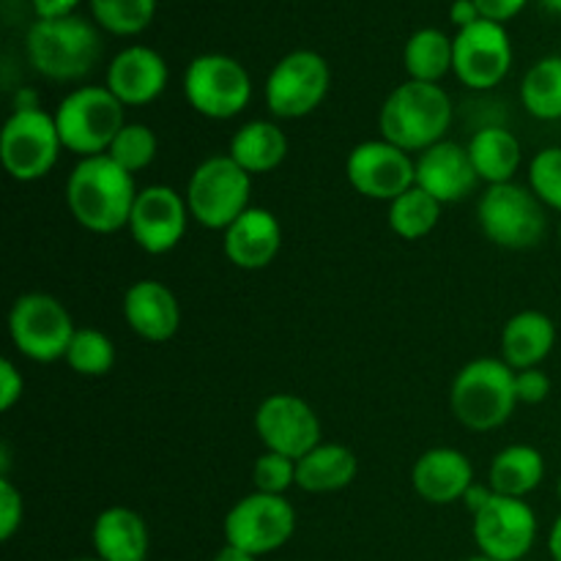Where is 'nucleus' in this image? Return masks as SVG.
Segmentation results:
<instances>
[{"mask_svg": "<svg viewBox=\"0 0 561 561\" xmlns=\"http://www.w3.org/2000/svg\"><path fill=\"white\" fill-rule=\"evenodd\" d=\"M124 321L146 343H168L181 329V305L159 279H137L124 294Z\"/></svg>", "mask_w": 561, "mask_h": 561, "instance_id": "nucleus-20", "label": "nucleus"}, {"mask_svg": "<svg viewBox=\"0 0 561 561\" xmlns=\"http://www.w3.org/2000/svg\"><path fill=\"white\" fill-rule=\"evenodd\" d=\"M66 365L85 378H102L115 365V345L99 329H77L66 351Z\"/></svg>", "mask_w": 561, "mask_h": 561, "instance_id": "nucleus-33", "label": "nucleus"}, {"mask_svg": "<svg viewBox=\"0 0 561 561\" xmlns=\"http://www.w3.org/2000/svg\"><path fill=\"white\" fill-rule=\"evenodd\" d=\"M77 327L69 310L55 296L31 290L22 294L9 310V337L25 359L49 365L66 359Z\"/></svg>", "mask_w": 561, "mask_h": 561, "instance_id": "nucleus-8", "label": "nucleus"}, {"mask_svg": "<svg viewBox=\"0 0 561 561\" xmlns=\"http://www.w3.org/2000/svg\"><path fill=\"white\" fill-rule=\"evenodd\" d=\"M515 394H518V403L540 405L551 394V378L542 370H537V367L515 370Z\"/></svg>", "mask_w": 561, "mask_h": 561, "instance_id": "nucleus-38", "label": "nucleus"}, {"mask_svg": "<svg viewBox=\"0 0 561 561\" xmlns=\"http://www.w3.org/2000/svg\"><path fill=\"white\" fill-rule=\"evenodd\" d=\"M22 518H25L22 493L16 491L9 477H0V540L9 542L20 531Z\"/></svg>", "mask_w": 561, "mask_h": 561, "instance_id": "nucleus-37", "label": "nucleus"}, {"mask_svg": "<svg viewBox=\"0 0 561 561\" xmlns=\"http://www.w3.org/2000/svg\"><path fill=\"white\" fill-rule=\"evenodd\" d=\"M222 250L236 268L261 272L283 250V225L268 208L250 206L222 233Z\"/></svg>", "mask_w": 561, "mask_h": 561, "instance_id": "nucleus-21", "label": "nucleus"}, {"mask_svg": "<svg viewBox=\"0 0 561 561\" xmlns=\"http://www.w3.org/2000/svg\"><path fill=\"white\" fill-rule=\"evenodd\" d=\"M225 542L252 557H268L290 542L296 531V510L285 496L252 491L225 515Z\"/></svg>", "mask_w": 561, "mask_h": 561, "instance_id": "nucleus-12", "label": "nucleus"}, {"mask_svg": "<svg viewBox=\"0 0 561 561\" xmlns=\"http://www.w3.org/2000/svg\"><path fill=\"white\" fill-rule=\"evenodd\" d=\"M542 5L548 11H553V14H561V0H542Z\"/></svg>", "mask_w": 561, "mask_h": 561, "instance_id": "nucleus-47", "label": "nucleus"}, {"mask_svg": "<svg viewBox=\"0 0 561 561\" xmlns=\"http://www.w3.org/2000/svg\"><path fill=\"white\" fill-rule=\"evenodd\" d=\"M463 561H493V559H488V557H471V559H463Z\"/></svg>", "mask_w": 561, "mask_h": 561, "instance_id": "nucleus-48", "label": "nucleus"}, {"mask_svg": "<svg viewBox=\"0 0 561 561\" xmlns=\"http://www.w3.org/2000/svg\"><path fill=\"white\" fill-rule=\"evenodd\" d=\"M471 535L480 548V557L493 561H520L535 548L537 515L526 499H510L496 493L488 507L471 515Z\"/></svg>", "mask_w": 561, "mask_h": 561, "instance_id": "nucleus-13", "label": "nucleus"}, {"mask_svg": "<svg viewBox=\"0 0 561 561\" xmlns=\"http://www.w3.org/2000/svg\"><path fill=\"white\" fill-rule=\"evenodd\" d=\"M137 192L135 175L102 153L75 164L66 181V206L80 228L107 236L129 225Z\"/></svg>", "mask_w": 561, "mask_h": 561, "instance_id": "nucleus-1", "label": "nucleus"}, {"mask_svg": "<svg viewBox=\"0 0 561 561\" xmlns=\"http://www.w3.org/2000/svg\"><path fill=\"white\" fill-rule=\"evenodd\" d=\"M91 14L113 36H137L153 22L157 0H91Z\"/></svg>", "mask_w": 561, "mask_h": 561, "instance_id": "nucleus-32", "label": "nucleus"}, {"mask_svg": "<svg viewBox=\"0 0 561 561\" xmlns=\"http://www.w3.org/2000/svg\"><path fill=\"white\" fill-rule=\"evenodd\" d=\"M442 203L433 195H427L420 186H411L400 197L389 203V228L394 236L405 241H420L436 230L438 219H442Z\"/></svg>", "mask_w": 561, "mask_h": 561, "instance_id": "nucleus-30", "label": "nucleus"}, {"mask_svg": "<svg viewBox=\"0 0 561 561\" xmlns=\"http://www.w3.org/2000/svg\"><path fill=\"white\" fill-rule=\"evenodd\" d=\"M255 433L268 453L299 460L321 444V420L307 400L274 392L257 405Z\"/></svg>", "mask_w": 561, "mask_h": 561, "instance_id": "nucleus-16", "label": "nucleus"}, {"mask_svg": "<svg viewBox=\"0 0 561 561\" xmlns=\"http://www.w3.org/2000/svg\"><path fill=\"white\" fill-rule=\"evenodd\" d=\"M455 47L453 38L438 27H422L405 42L403 64L409 80L416 82H442L453 71Z\"/></svg>", "mask_w": 561, "mask_h": 561, "instance_id": "nucleus-29", "label": "nucleus"}, {"mask_svg": "<svg viewBox=\"0 0 561 561\" xmlns=\"http://www.w3.org/2000/svg\"><path fill=\"white\" fill-rule=\"evenodd\" d=\"M211 561H257V557H252V553H247V551H241V548H233L225 542V546L217 551V557H214Z\"/></svg>", "mask_w": 561, "mask_h": 561, "instance_id": "nucleus-44", "label": "nucleus"}, {"mask_svg": "<svg viewBox=\"0 0 561 561\" xmlns=\"http://www.w3.org/2000/svg\"><path fill=\"white\" fill-rule=\"evenodd\" d=\"M348 184L370 201L392 203L416 184V159L389 140H365L345 159Z\"/></svg>", "mask_w": 561, "mask_h": 561, "instance_id": "nucleus-14", "label": "nucleus"}, {"mask_svg": "<svg viewBox=\"0 0 561 561\" xmlns=\"http://www.w3.org/2000/svg\"><path fill=\"white\" fill-rule=\"evenodd\" d=\"M14 110H42L38 104V93L31 91V88H22L14 96Z\"/></svg>", "mask_w": 561, "mask_h": 561, "instance_id": "nucleus-45", "label": "nucleus"}, {"mask_svg": "<svg viewBox=\"0 0 561 561\" xmlns=\"http://www.w3.org/2000/svg\"><path fill=\"white\" fill-rule=\"evenodd\" d=\"M64 140L55 126V115L44 110H11L0 131V162L20 184H33L53 173Z\"/></svg>", "mask_w": 561, "mask_h": 561, "instance_id": "nucleus-9", "label": "nucleus"}, {"mask_svg": "<svg viewBox=\"0 0 561 561\" xmlns=\"http://www.w3.org/2000/svg\"><path fill=\"white\" fill-rule=\"evenodd\" d=\"M453 71L471 91H491L513 69V42L504 25L480 20L453 38Z\"/></svg>", "mask_w": 561, "mask_h": 561, "instance_id": "nucleus-15", "label": "nucleus"}, {"mask_svg": "<svg viewBox=\"0 0 561 561\" xmlns=\"http://www.w3.org/2000/svg\"><path fill=\"white\" fill-rule=\"evenodd\" d=\"M192 214L186 197L173 186L153 184L137 192L135 208L129 217V233L135 244L148 255H168L181 244Z\"/></svg>", "mask_w": 561, "mask_h": 561, "instance_id": "nucleus-17", "label": "nucleus"}, {"mask_svg": "<svg viewBox=\"0 0 561 561\" xmlns=\"http://www.w3.org/2000/svg\"><path fill=\"white\" fill-rule=\"evenodd\" d=\"M520 102L535 118H561V55H548L526 71L520 82Z\"/></svg>", "mask_w": 561, "mask_h": 561, "instance_id": "nucleus-31", "label": "nucleus"}, {"mask_svg": "<svg viewBox=\"0 0 561 561\" xmlns=\"http://www.w3.org/2000/svg\"><path fill=\"white\" fill-rule=\"evenodd\" d=\"M55 126L66 151L75 157H102L126 126V107L107 85H82L60 99Z\"/></svg>", "mask_w": 561, "mask_h": 561, "instance_id": "nucleus-5", "label": "nucleus"}, {"mask_svg": "<svg viewBox=\"0 0 561 561\" xmlns=\"http://www.w3.org/2000/svg\"><path fill=\"white\" fill-rule=\"evenodd\" d=\"M474 466L460 449L433 447L416 458L411 485L427 504H455L474 485Z\"/></svg>", "mask_w": 561, "mask_h": 561, "instance_id": "nucleus-22", "label": "nucleus"}, {"mask_svg": "<svg viewBox=\"0 0 561 561\" xmlns=\"http://www.w3.org/2000/svg\"><path fill=\"white\" fill-rule=\"evenodd\" d=\"M548 551H551L553 561H561V515L553 520L551 535H548Z\"/></svg>", "mask_w": 561, "mask_h": 561, "instance_id": "nucleus-46", "label": "nucleus"}, {"mask_svg": "<svg viewBox=\"0 0 561 561\" xmlns=\"http://www.w3.org/2000/svg\"><path fill=\"white\" fill-rule=\"evenodd\" d=\"M474 5L480 9L482 20L504 25V22H510L513 16H518L524 11L526 0H474Z\"/></svg>", "mask_w": 561, "mask_h": 561, "instance_id": "nucleus-40", "label": "nucleus"}, {"mask_svg": "<svg viewBox=\"0 0 561 561\" xmlns=\"http://www.w3.org/2000/svg\"><path fill=\"white\" fill-rule=\"evenodd\" d=\"M493 496H496V491H493L491 485H480V482H474V485L463 493L460 502L466 504V510H469L471 515H477L482 507H488V502H491Z\"/></svg>", "mask_w": 561, "mask_h": 561, "instance_id": "nucleus-43", "label": "nucleus"}, {"mask_svg": "<svg viewBox=\"0 0 561 561\" xmlns=\"http://www.w3.org/2000/svg\"><path fill=\"white\" fill-rule=\"evenodd\" d=\"M469 157L480 181L488 186L510 184L524 164L520 140L504 126H482L469 140Z\"/></svg>", "mask_w": 561, "mask_h": 561, "instance_id": "nucleus-27", "label": "nucleus"}, {"mask_svg": "<svg viewBox=\"0 0 561 561\" xmlns=\"http://www.w3.org/2000/svg\"><path fill=\"white\" fill-rule=\"evenodd\" d=\"M359 460L345 444H318L316 449L296 460V488L307 493H334L356 480Z\"/></svg>", "mask_w": 561, "mask_h": 561, "instance_id": "nucleus-25", "label": "nucleus"}, {"mask_svg": "<svg viewBox=\"0 0 561 561\" xmlns=\"http://www.w3.org/2000/svg\"><path fill=\"white\" fill-rule=\"evenodd\" d=\"M477 222L485 239L504 250H531L540 244L548 228L540 197L515 181L488 186L477 206Z\"/></svg>", "mask_w": 561, "mask_h": 561, "instance_id": "nucleus-7", "label": "nucleus"}, {"mask_svg": "<svg viewBox=\"0 0 561 561\" xmlns=\"http://www.w3.org/2000/svg\"><path fill=\"white\" fill-rule=\"evenodd\" d=\"M184 197L197 225L225 233L250 208L252 175L228 153L208 157L192 170Z\"/></svg>", "mask_w": 561, "mask_h": 561, "instance_id": "nucleus-6", "label": "nucleus"}, {"mask_svg": "<svg viewBox=\"0 0 561 561\" xmlns=\"http://www.w3.org/2000/svg\"><path fill=\"white\" fill-rule=\"evenodd\" d=\"M515 405V370L496 356H480L460 367L449 389L453 416L474 433L502 427L513 416Z\"/></svg>", "mask_w": 561, "mask_h": 561, "instance_id": "nucleus-4", "label": "nucleus"}, {"mask_svg": "<svg viewBox=\"0 0 561 561\" xmlns=\"http://www.w3.org/2000/svg\"><path fill=\"white\" fill-rule=\"evenodd\" d=\"M559 239H561V219H559Z\"/></svg>", "mask_w": 561, "mask_h": 561, "instance_id": "nucleus-51", "label": "nucleus"}, {"mask_svg": "<svg viewBox=\"0 0 561 561\" xmlns=\"http://www.w3.org/2000/svg\"><path fill=\"white\" fill-rule=\"evenodd\" d=\"M480 184L469 148L455 140H442L416 157V186L436 197L442 206L469 197Z\"/></svg>", "mask_w": 561, "mask_h": 561, "instance_id": "nucleus-19", "label": "nucleus"}, {"mask_svg": "<svg viewBox=\"0 0 561 561\" xmlns=\"http://www.w3.org/2000/svg\"><path fill=\"white\" fill-rule=\"evenodd\" d=\"M449 20H453V25L458 27V31H463V27L474 25V22H480V9L474 5V0H455L453 9H449Z\"/></svg>", "mask_w": 561, "mask_h": 561, "instance_id": "nucleus-42", "label": "nucleus"}, {"mask_svg": "<svg viewBox=\"0 0 561 561\" xmlns=\"http://www.w3.org/2000/svg\"><path fill=\"white\" fill-rule=\"evenodd\" d=\"M228 157L250 175L274 173L288 157V137L274 121H250L233 131Z\"/></svg>", "mask_w": 561, "mask_h": 561, "instance_id": "nucleus-26", "label": "nucleus"}, {"mask_svg": "<svg viewBox=\"0 0 561 561\" xmlns=\"http://www.w3.org/2000/svg\"><path fill=\"white\" fill-rule=\"evenodd\" d=\"M93 551L102 561H146L148 526L140 513L129 507H107L93 520Z\"/></svg>", "mask_w": 561, "mask_h": 561, "instance_id": "nucleus-23", "label": "nucleus"}, {"mask_svg": "<svg viewBox=\"0 0 561 561\" xmlns=\"http://www.w3.org/2000/svg\"><path fill=\"white\" fill-rule=\"evenodd\" d=\"M252 485L261 493L285 496L290 488H296V460L266 449L252 466Z\"/></svg>", "mask_w": 561, "mask_h": 561, "instance_id": "nucleus-36", "label": "nucleus"}, {"mask_svg": "<svg viewBox=\"0 0 561 561\" xmlns=\"http://www.w3.org/2000/svg\"><path fill=\"white\" fill-rule=\"evenodd\" d=\"M184 96L203 118L230 121L252 102V77L230 55H197L184 71Z\"/></svg>", "mask_w": 561, "mask_h": 561, "instance_id": "nucleus-10", "label": "nucleus"}, {"mask_svg": "<svg viewBox=\"0 0 561 561\" xmlns=\"http://www.w3.org/2000/svg\"><path fill=\"white\" fill-rule=\"evenodd\" d=\"M557 496H559V502H561V477H559V482H557Z\"/></svg>", "mask_w": 561, "mask_h": 561, "instance_id": "nucleus-49", "label": "nucleus"}, {"mask_svg": "<svg viewBox=\"0 0 561 561\" xmlns=\"http://www.w3.org/2000/svg\"><path fill=\"white\" fill-rule=\"evenodd\" d=\"M157 151H159V140L157 135H153L151 126L129 124V121H126V126L118 131L113 146H110L107 157L113 159L118 168H124L126 173L135 175L140 173V170H146L148 164L157 159Z\"/></svg>", "mask_w": 561, "mask_h": 561, "instance_id": "nucleus-34", "label": "nucleus"}, {"mask_svg": "<svg viewBox=\"0 0 561 561\" xmlns=\"http://www.w3.org/2000/svg\"><path fill=\"white\" fill-rule=\"evenodd\" d=\"M36 20H64L75 14L80 0H31Z\"/></svg>", "mask_w": 561, "mask_h": 561, "instance_id": "nucleus-41", "label": "nucleus"}, {"mask_svg": "<svg viewBox=\"0 0 561 561\" xmlns=\"http://www.w3.org/2000/svg\"><path fill=\"white\" fill-rule=\"evenodd\" d=\"M170 80L168 64L157 49L131 44L107 66V88L124 107H146L157 102Z\"/></svg>", "mask_w": 561, "mask_h": 561, "instance_id": "nucleus-18", "label": "nucleus"}, {"mask_svg": "<svg viewBox=\"0 0 561 561\" xmlns=\"http://www.w3.org/2000/svg\"><path fill=\"white\" fill-rule=\"evenodd\" d=\"M557 345V323L540 310L515 312L502 332V359L513 370H531L551 356Z\"/></svg>", "mask_w": 561, "mask_h": 561, "instance_id": "nucleus-24", "label": "nucleus"}, {"mask_svg": "<svg viewBox=\"0 0 561 561\" xmlns=\"http://www.w3.org/2000/svg\"><path fill=\"white\" fill-rule=\"evenodd\" d=\"M71 561H102L99 557H93V559H71Z\"/></svg>", "mask_w": 561, "mask_h": 561, "instance_id": "nucleus-50", "label": "nucleus"}, {"mask_svg": "<svg viewBox=\"0 0 561 561\" xmlns=\"http://www.w3.org/2000/svg\"><path fill=\"white\" fill-rule=\"evenodd\" d=\"M25 53L33 69L53 82H77L96 69L102 36L82 16L36 20L27 27Z\"/></svg>", "mask_w": 561, "mask_h": 561, "instance_id": "nucleus-3", "label": "nucleus"}, {"mask_svg": "<svg viewBox=\"0 0 561 561\" xmlns=\"http://www.w3.org/2000/svg\"><path fill=\"white\" fill-rule=\"evenodd\" d=\"M453 126V99L436 82L405 80L381 104L378 129L383 140L409 153H422L447 140Z\"/></svg>", "mask_w": 561, "mask_h": 561, "instance_id": "nucleus-2", "label": "nucleus"}, {"mask_svg": "<svg viewBox=\"0 0 561 561\" xmlns=\"http://www.w3.org/2000/svg\"><path fill=\"white\" fill-rule=\"evenodd\" d=\"M332 69L316 49H294L274 64L266 77V107L274 118L296 121L316 113L329 96Z\"/></svg>", "mask_w": 561, "mask_h": 561, "instance_id": "nucleus-11", "label": "nucleus"}, {"mask_svg": "<svg viewBox=\"0 0 561 561\" xmlns=\"http://www.w3.org/2000/svg\"><path fill=\"white\" fill-rule=\"evenodd\" d=\"M25 392V378L11 359H0V411L9 414Z\"/></svg>", "mask_w": 561, "mask_h": 561, "instance_id": "nucleus-39", "label": "nucleus"}, {"mask_svg": "<svg viewBox=\"0 0 561 561\" xmlns=\"http://www.w3.org/2000/svg\"><path fill=\"white\" fill-rule=\"evenodd\" d=\"M542 477H546V460H542L540 449L529 447V444H510L493 458L488 485L499 496L526 499L540 488Z\"/></svg>", "mask_w": 561, "mask_h": 561, "instance_id": "nucleus-28", "label": "nucleus"}, {"mask_svg": "<svg viewBox=\"0 0 561 561\" xmlns=\"http://www.w3.org/2000/svg\"><path fill=\"white\" fill-rule=\"evenodd\" d=\"M529 190L546 208L561 214V146L542 148L529 162Z\"/></svg>", "mask_w": 561, "mask_h": 561, "instance_id": "nucleus-35", "label": "nucleus"}]
</instances>
